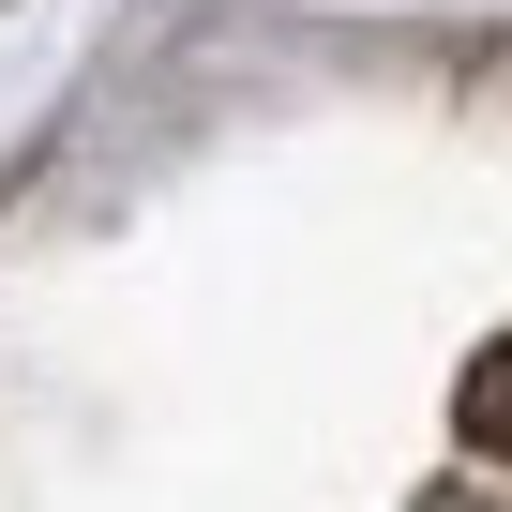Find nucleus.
<instances>
[{
    "mask_svg": "<svg viewBox=\"0 0 512 512\" xmlns=\"http://www.w3.org/2000/svg\"><path fill=\"white\" fill-rule=\"evenodd\" d=\"M467 437H497V452H512V347H497V362L467 377Z\"/></svg>",
    "mask_w": 512,
    "mask_h": 512,
    "instance_id": "1",
    "label": "nucleus"
}]
</instances>
